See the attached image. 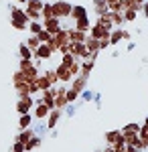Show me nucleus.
<instances>
[{"instance_id":"obj_13","label":"nucleus","mask_w":148,"mask_h":152,"mask_svg":"<svg viewBox=\"0 0 148 152\" xmlns=\"http://www.w3.org/2000/svg\"><path fill=\"white\" fill-rule=\"evenodd\" d=\"M87 35H89L91 39H97V41H102V39H110V33L103 31L102 26H97V24H91V28H89Z\"/></svg>"},{"instance_id":"obj_18","label":"nucleus","mask_w":148,"mask_h":152,"mask_svg":"<svg viewBox=\"0 0 148 152\" xmlns=\"http://www.w3.org/2000/svg\"><path fill=\"white\" fill-rule=\"evenodd\" d=\"M93 59H87V61H81V69H79V75L81 77H85V79H89V73L93 69Z\"/></svg>"},{"instance_id":"obj_3","label":"nucleus","mask_w":148,"mask_h":152,"mask_svg":"<svg viewBox=\"0 0 148 152\" xmlns=\"http://www.w3.org/2000/svg\"><path fill=\"white\" fill-rule=\"evenodd\" d=\"M55 55L53 51H51V47L47 45V43H41L39 47L33 51V59H41V61H47V59H51Z\"/></svg>"},{"instance_id":"obj_39","label":"nucleus","mask_w":148,"mask_h":152,"mask_svg":"<svg viewBox=\"0 0 148 152\" xmlns=\"http://www.w3.org/2000/svg\"><path fill=\"white\" fill-rule=\"evenodd\" d=\"M37 37H39V41H41V43H49V41H51V37H53V35H51V33H47L45 28H43V31H41V33H39Z\"/></svg>"},{"instance_id":"obj_5","label":"nucleus","mask_w":148,"mask_h":152,"mask_svg":"<svg viewBox=\"0 0 148 152\" xmlns=\"http://www.w3.org/2000/svg\"><path fill=\"white\" fill-rule=\"evenodd\" d=\"M10 20L12 23H21V24L31 23L26 18V14H24V8H18V6H10Z\"/></svg>"},{"instance_id":"obj_46","label":"nucleus","mask_w":148,"mask_h":152,"mask_svg":"<svg viewBox=\"0 0 148 152\" xmlns=\"http://www.w3.org/2000/svg\"><path fill=\"white\" fill-rule=\"evenodd\" d=\"M16 2H21V4H24V6H26V2H29V0H16Z\"/></svg>"},{"instance_id":"obj_40","label":"nucleus","mask_w":148,"mask_h":152,"mask_svg":"<svg viewBox=\"0 0 148 152\" xmlns=\"http://www.w3.org/2000/svg\"><path fill=\"white\" fill-rule=\"evenodd\" d=\"M12 152H24V144H21V142H14V144H12Z\"/></svg>"},{"instance_id":"obj_8","label":"nucleus","mask_w":148,"mask_h":152,"mask_svg":"<svg viewBox=\"0 0 148 152\" xmlns=\"http://www.w3.org/2000/svg\"><path fill=\"white\" fill-rule=\"evenodd\" d=\"M55 73H57V79H59V83H71V79H73V75H71V71H69V67H65V65H61V63L57 65V69H55Z\"/></svg>"},{"instance_id":"obj_16","label":"nucleus","mask_w":148,"mask_h":152,"mask_svg":"<svg viewBox=\"0 0 148 152\" xmlns=\"http://www.w3.org/2000/svg\"><path fill=\"white\" fill-rule=\"evenodd\" d=\"M71 89H75L77 94H81L83 89H87V79H85V77H81V75L73 77V79H71Z\"/></svg>"},{"instance_id":"obj_26","label":"nucleus","mask_w":148,"mask_h":152,"mask_svg":"<svg viewBox=\"0 0 148 152\" xmlns=\"http://www.w3.org/2000/svg\"><path fill=\"white\" fill-rule=\"evenodd\" d=\"M138 138H140V142H142V150H146V148H148V128H146V126H140Z\"/></svg>"},{"instance_id":"obj_31","label":"nucleus","mask_w":148,"mask_h":152,"mask_svg":"<svg viewBox=\"0 0 148 152\" xmlns=\"http://www.w3.org/2000/svg\"><path fill=\"white\" fill-rule=\"evenodd\" d=\"M43 0H29L26 2V8H31V10H37V12H41L43 10Z\"/></svg>"},{"instance_id":"obj_6","label":"nucleus","mask_w":148,"mask_h":152,"mask_svg":"<svg viewBox=\"0 0 148 152\" xmlns=\"http://www.w3.org/2000/svg\"><path fill=\"white\" fill-rule=\"evenodd\" d=\"M49 112H51V110H49V107L37 97V99H34V120H37V122H39V120H47Z\"/></svg>"},{"instance_id":"obj_42","label":"nucleus","mask_w":148,"mask_h":152,"mask_svg":"<svg viewBox=\"0 0 148 152\" xmlns=\"http://www.w3.org/2000/svg\"><path fill=\"white\" fill-rule=\"evenodd\" d=\"M93 102H95V105H97V107H102V95L95 94V95H93Z\"/></svg>"},{"instance_id":"obj_35","label":"nucleus","mask_w":148,"mask_h":152,"mask_svg":"<svg viewBox=\"0 0 148 152\" xmlns=\"http://www.w3.org/2000/svg\"><path fill=\"white\" fill-rule=\"evenodd\" d=\"M29 31H31V35H39L43 31V23H29Z\"/></svg>"},{"instance_id":"obj_12","label":"nucleus","mask_w":148,"mask_h":152,"mask_svg":"<svg viewBox=\"0 0 148 152\" xmlns=\"http://www.w3.org/2000/svg\"><path fill=\"white\" fill-rule=\"evenodd\" d=\"M85 49H87V53L93 55V57H97L100 51H102V49H100V41H97V39H91L89 35H87V39H85Z\"/></svg>"},{"instance_id":"obj_4","label":"nucleus","mask_w":148,"mask_h":152,"mask_svg":"<svg viewBox=\"0 0 148 152\" xmlns=\"http://www.w3.org/2000/svg\"><path fill=\"white\" fill-rule=\"evenodd\" d=\"M34 105V99L31 95H24V97H18V102H16V112L23 116V114H29L31 112V107Z\"/></svg>"},{"instance_id":"obj_25","label":"nucleus","mask_w":148,"mask_h":152,"mask_svg":"<svg viewBox=\"0 0 148 152\" xmlns=\"http://www.w3.org/2000/svg\"><path fill=\"white\" fill-rule=\"evenodd\" d=\"M39 146H41V138H39V136H33L31 140L24 144V152H33V150H37Z\"/></svg>"},{"instance_id":"obj_23","label":"nucleus","mask_w":148,"mask_h":152,"mask_svg":"<svg viewBox=\"0 0 148 152\" xmlns=\"http://www.w3.org/2000/svg\"><path fill=\"white\" fill-rule=\"evenodd\" d=\"M47 132H49V130H47V124H45V120H39V122L34 124V128H33V134H34V136H39V138H41V136H45Z\"/></svg>"},{"instance_id":"obj_37","label":"nucleus","mask_w":148,"mask_h":152,"mask_svg":"<svg viewBox=\"0 0 148 152\" xmlns=\"http://www.w3.org/2000/svg\"><path fill=\"white\" fill-rule=\"evenodd\" d=\"M93 91H89V89H83V91H81L79 94V99L81 102H91V99H93Z\"/></svg>"},{"instance_id":"obj_27","label":"nucleus","mask_w":148,"mask_h":152,"mask_svg":"<svg viewBox=\"0 0 148 152\" xmlns=\"http://www.w3.org/2000/svg\"><path fill=\"white\" fill-rule=\"evenodd\" d=\"M31 124H33L31 114H23V116H21V120H18V128H21V130H26V128H31Z\"/></svg>"},{"instance_id":"obj_29","label":"nucleus","mask_w":148,"mask_h":152,"mask_svg":"<svg viewBox=\"0 0 148 152\" xmlns=\"http://www.w3.org/2000/svg\"><path fill=\"white\" fill-rule=\"evenodd\" d=\"M43 75H45L47 79H49V83H51V87H55V85L59 83V79H57V73H55V69H47L45 73H43Z\"/></svg>"},{"instance_id":"obj_45","label":"nucleus","mask_w":148,"mask_h":152,"mask_svg":"<svg viewBox=\"0 0 148 152\" xmlns=\"http://www.w3.org/2000/svg\"><path fill=\"white\" fill-rule=\"evenodd\" d=\"M100 152H112V146H106L103 150H100Z\"/></svg>"},{"instance_id":"obj_2","label":"nucleus","mask_w":148,"mask_h":152,"mask_svg":"<svg viewBox=\"0 0 148 152\" xmlns=\"http://www.w3.org/2000/svg\"><path fill=\"white\" fill-rule=\"evenodd\" d=\"M51 91H53V99H55V107L57 110H65L69 105L67 102V87H51Z\"/></svg>"},{"instance_id":"obj_38","label":"nucleus","mask_w":148,"mask_h":152,"mask_svg":"<svg viewBox=\"0 0 148 152\" xmlns=\"http://www.w3.org/2000/svg\"><path fill=\"white\" fill-rule=\"evenodd\" d=\"M126 132H134V134H138V132H140V126H138V124H126L124 128H122V134H126Z\"/></svg>"},{"instance_id":"obj_24","label":"nucleus","mask_w":148,"mask_h":152,"mask_svg":"<svg viewBox=\"0 0 148 152\" xmlns=\"http://www.w3.org/2000/svg\"><path fill=\"white\" fill-rule=\"evenodd\" d=\"M49 18H55V12H53V4H43V10H41V20H49Z\"/></svg>"},{"instance_id":"obj_1","label":"nucleus","mask_w":148,"mask_h":152,"mask_svg":"<svg viewBox=\"0 0 148 152\" xmlns=\"http://www.w3.org/2000/svg\"><path fill=\"white\" fill-rule=\"evenodd\" d=\"M71 4L65 2V0H57V2H53V12H55V18L59 20H63V18H69L71 16Z\"/></svg>"},{"instance_id":"obj_15","label":"nucleus","mask_w":148,"mask_h":152,"mask_svg":"<svg viewBox=\"0 0 148 152\" xmlns=\"http://www.w3.org/2000/svg\"><path fill=\"white\" fill-rule=\"evenodd\" d=\"M106 16L110 18V23L114 24V28H122V26H124V23H126L122 12H108Z\"/></svg>"},{"instance_id":"obj_17","label":"nucleus","mask_w":148,"mask_h":152,"mask_svg":"<svg viewBox=\"0 0 148 152\" xmlns=\"http://www.w3.org/2000/svg\"><path fill=\"white\" fill-rule=\"evenodd\" d=\"M93 10L97 16H106L110 8H108V4H106V0H93Z\"/></svg>"},{"instance_id":"obj_41","label":"nucleus","mask_w":148,"mask_h":152,"mask_svg":"<svg viewBox=\"0 0 148 152\" xmlns=\"http://www.w3.org/2000/svg\"><path fill=\"white\" fill-rule=\"evenodd\" d=\"M108 47H110V39H102L100 41V49L103 51V49H108Z\"/></svg>"},{"instance_id":"obj_33","label":"nucleus","mask_w":148,"mask_h":152,"mask_svg":"<svg viewBox=\"0 0 148 152\" xmlns=\"http://www.w3.org/2000/svg\"><path fill=\"white\" fill-rule=\"evenodd\" d=\"M122 14H124V20H126V23H134V20H136V14H138V12H136V10H132V8H128V10H124Z\"/></svg>"},{"instance_id":"obj_34","label":"nucleus","mask_w":148,"mask_h":152,"mask_svg":"<svg viewBox=\"0 0 148 152\" xmlns=\"http://www.w3.org/2000/svg\"><path fill=\"white\" fill-rule=\"evenodd\" d=\"M67 102L69 104H75V102H77V99H79V94H77V91H75V89H71V87H67Z\"/></svg>"},{"instance_id":"obj_36","label":"nucleus","mask_w":148,"mask_h":152,"mask_svg":"<svg viewBox=\"0 0 148 152\" xmlns=\"http://www.w3.org/2000/svg\"><path fill=\"white\" fill-rule=\"evenodd\" d=\"M75 61H77V59L73 57V55H69V53H65V55H63V59H61V65H65V67H71V65H73Z\"/></svg>"},{"instance_id":"obj_30","label":"nucleus","mask_w":148,"mask_h":152,"mask_svg":"<svg viewBox=\"0 0 148 152\" xmlns=\"http://www.w3.org/2000/svg\"><path fill=\"white\" fill-rule=\"evenodd\" d=\"M18 53H21V59H33V51L26 47L24 43H21V45H18Z\"/></svg>"},{"instance_id":"obj_19","label":"nucleus","mask_w":148,"mask_h":152,"mask_svg":"<svg viewBox=\"0 0 148 152\" xmlns=\"http://www.w3.org/2000/svg\"><path fill=\"white\" fill-rule=\"evenodd\" d=\"M83 16H87V8L85 6H79L77 4V6L71 8V16H69L71 20H77V18H83Z\"/></svg>"},{"instance_id":"obj_44","label":"nucleus","mask_w":148,"mask_h":152,"mask_svg":"<svg viewBox=\"0 0 148 152\" xmlns=\"http://www.w3.org/2000/svg\"><path fill=\"white\" fill-rule=\"evenodd\" d=\"M116 2H118V0H106V4H108V6H112V4H116Z\"/></svg>"},{"instance_id":"obj_22","label":"nucleus","mask_w":148,"mask_h":152,"mask_svg":"<svg viewBox=\"0 0 148 152\" xmlns=\"http://www.w3.org/2000/svg\"><path fill=\"white\" fill-rule=\"evenodd\" d=\"M120 41H124V28H114L110 33V45H118Z\"/></svg>"},{"instance_id":"obj_32","label":"nucleus","mask_w":148,"mask_h":152,"mask_svg":"<svg viewBox=\"0 0 148 152\" xmlns=\"http://www.w3.org/2000/svg\"><path fill=\"white\" fill-rule=\"evenodd\" d=\"M24 45H26V47L31 49V51H34V49L39 47V45H41V41H39V37H37V35H31V39H29V41H26Z\"/></svg>"},{"instance_id":"obj_48","label":"nucleus","mask_w":148,"mask_h":152,"mask_svg":"<svg viewBox=\"0 0 148 152\" xmlns=\"http://www.w3.org/2000/svg\"><path fill=\"white\" fill-rule=\"evenodd\" d=\"M142 126H146V128H148V118H146V120H144V124H142Z\"/></svg>"},{"instance_id":"obj_20","label":"nucleus","mask_w":148,"mask_h":152,"mask_svg":"<svg viewBox=\"0 0 148 152\" xmlns=\"http://www.w3.org/2000/svg\"><path fill=\"white\" fill-rule=\"evenodd\" d=\"M34 134H33V128H26V130H21V134L14 138V142H21V144H26V142L33 138Z\"/></svg>"},{"instance_id":"obj_21","label":"nucleus","mask_w":148,"mask_h":152,"mask_svg":"<svg viewBox=\"0 0 148 152\" xmlns=\"http://www.w3.org/2000/svg\"><path fill=\"white\" fill-rule=\"evenodd\" d=\"M93 24L102 26L103 31H108V33H112V31H114V24L110 23V18H108V16H97V20H95Z\"/></svg>"},{"instance_id":"obj_11","label":"nucleus","mask_w":148,"mask_h":152,"mask_svg":"<svg viewBox=\"0 0 148 152\" xmlns=\"http://www.w3.org/2000/svg\"><path fill=\"white\" fill-rule=\"evenodd\" d=\"M43 23V28H45L47 33H51V35H55L61 31V20L59 18H49V20H41Z\"/></svg>"},{"instance_id":"obj_9","label":"nucleus","mask_w":148,"mask_h":152,"mask_svg":"<svg viewBox=\"0 0 148 152\" xmlns=\"http://www.w3.org/2000/svg\"><path fill=\"white\" fill-rule=\"evenodd\" d=\"M61 114H63V110H51L49 112V116H47V130H55V126H57V122H59V118H61Z\"/></svg>"},{"instance_id":"obj_28","label":"nucleus","mask_w":148,"mask_h":152,"mask_svg":"<svg viewBox=\"0 0 148 152\" xmlns=\"http://www.w3.org/2000/svg\"><path fill=\"white\" fill-rule=\"evenodd\" d=\"M81 104H83V102H75V104H69L67 107L63 110V112H65V114H67L69 118H73V116H75V114H77V110H79V107H81Z\"/></svg>"},{"instance_id":"obj_47","label":"nucleus","mask_w":148,"mask_h":152,"mask_svg":"<svg viewBox=\"0 0 148 152\" xmlns=\"http://www.w3.org/2000/svg\"><path fill=\"white\" fill-rule=\"evenodd\" d=\"M134 2H138V4H144V2H146V0H134Z\"/></svg>"},{"instance_id":"obj_14","label":"nucleus","mask_w":148,"mask_h":152,"mask_svg":"<svg viewBox=\"0 0 148 152\" xmlns=\"http://www.w3.org/2000/svg\"><path fill=\"white\" fill-rule=\"evenodd\" d=\"M67 33H69V41L71 43H85V39H87V33L77 31V28H67Z\"/></svg>"},{"instance_id":"obj_7","label":"nucleus","mask_w":148,"mask_h":152,"mask_svg":"<svg viewBox=\"0 0 148 152\" xmlns=\"http://www.w3.org/2000/svg\"><path fill=\"white\" fill-rule=\"evenodd\" d=\"M106 142H108V146L124 144V136H122V130H110V132L106 134Z\"/></svg>"},{"instance_id":"obj_43","label":"nucleus","mask_w":148,"mask_h":152,"mask_svg":"<svg viewBox=\"0 0 148 152\" xmlns=\"http://www.w3.org/2000/svg\"><path fill=\"white\" fill-rule=\"evenodd\" d=\"M142 12H144V16L148 18V2H144V4H142Z\"/></svg>"},{"instance_id":"obj_10","label":"nucleus","mask_w":148,"mask_h":152,"mask_svg":"<svg viewBox=\"0 0 148 152\" xmlns=\"http://www.w3.org/2000/svg\"><path fill=\"white\" fill-rule=\"evenodd\" d=\"M91 20H89V16H83V18H77V20H73V24L69 26V28H77V31H83V33H89V28H91Z\"/></svg>"}]
</instances>
